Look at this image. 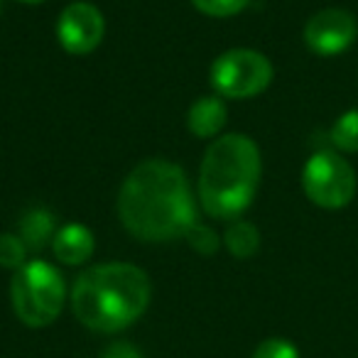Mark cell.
<instances>
[{
    "instance_id": "6da1fadb",
    "label": "cell",
    "mask_w": 358,
    "mask_h": 358,
    "mask_svg": "<svg viewBox=\"0 0 358 358\" xmlns=\"http://www.w3.org/2000/svg\"><path fill=\"white\" fill-rule=\"evenodd\" d=\"M118 216L135 238L150 243L187 238L199 224L185 169L167 159H145L125 177Z\"/></svg>"
},
{
    "instance_id": "7a4b0ae2",
    "label": "cell",
    "mask_w": 358,
    "mask_h": 358,
    "mask_svg": "<svg viewBox=\"0 0 358 358\" xmlns=\"http://www.w3.org/2000/svg\"><path fill=\"white\" fill-rule=\"evenodd\" d=\"M152 285L145 270L130 263H101L84 270L71 287V312L86 329L123 331L145 314Z\"/></svg>"
},
{
    "instance_id": "3957f363",
    "label": "cell",
    "mask_w": 358,
    "mask_h": 358,
    "mask_svg": "<svg viewBox=\"0 0 358 358\" xmlns=\"http://www.w3.org/2000/svg\"><path fill=\"white\" fill-rule=\"evenodd\" d=\"M263 159L248 135H219L206 148L199 169L201 209L214 219H238L255 199Z\"/></svg>"
},
{
    "instance_id": "277c9868",
    "label": "cell",
    "mask_w": 358,
    "mask_h": 358,
    "mask_svg": "<svg viewBox=\"0 0 358 358\" xmlns=\"http://www.w3.org/2000/svg\"><path fill=\"white\" fill-rule=\"evenodd\" d=\"M66 299L62 273L47 260H30L15 270L10 282V302L25 327H50L59 317Z\"/></svg>"
},
{
    "instance_id": "5b68a950",
    "label": "cell",
    "mask_w": 358,
    "mask_h": 358,
    "mask_svg": "<svg viewBox=\"0 0 358 358\" xmlns=\"http://www.w3.org/2000/svg\"><path fill=\"white\" fill-rule=\"evenodd\" d=\"M273 81V64L263 52L229 50L211 64V86L224 99H253L263 94Z\"/></svg>"
},
{
    "instance_id": "8992f818",
    "label": "cell",
    "mask_w": 358,
    "mask_h": 358,
    "mask_svg": "<svg viewBox=\"0 0 358 358\" xmlns=\"http://www.w3.org/2000/svg\"><path fill=\"white\" fill-rule=\"evenodd\" d=\"M302 189L307 199L322 209H343L356 196V172L346 157L322 150L304 164Z\"/></svg>"
},
{
    "instance_id": "52a82bcc",
    "label": "cell",
    "mask_w": 358,
    "mask_h": 358,
    "mask_svg": "<svg viewBox=\"0 0 358 358\" xmlns=\"http://www.w3.org/2000/svg\"><path fill=\"white\" fill-rule=\"evenodd\" d=\"M358 37V20L341 8H327L304 25V45L319 57H336L346 52Z\"/></svg>"
},
{
    "instance_id": "ba28073f",
    "label": "cell",
    "mask_w": 358,
    "mask_h": 358,
    "mask_svg": "<svg viewBox=\"0 0 358 358\" xmlns=\"http://www.w3.org/2000/svg\"><path fill=\"white\" fill-rule=\"evenodd\" d=\"M106 35V20L91 3H69L57 22V40L69 55H91Z\"/></svg>"
},
{
    "instance_id": "9c48e42d",
    "label": "cell",
    "mask_w": 358,
    "mask_h": 358,
    "mask_svg": "<svg viewBox=\"0 0 358 358\" xmlns=\"http://www.w3.org/2000/svg\"><path fill=\"white\" fill-rule=\"evenodd\" d=\"M96 238L89 226L84 224H66L52 238V250L57 260L64 265H81L94 255Z\"/></svg>"
},
{
    "instance_id": "30bf717a",
    "label": "cell",
    "mask_w": 358,
    "mask_h": 358,
    "mask_svg": "<svg viewBox=\"0 0 358 358\" xmlns=\"http://www.w3.org/2000/svg\"><path fill=\"white\" fill-rule=\"evenodd\" d=\"M226 118H229V108H226L221 96H204L189 108L187 115V128L196 138H214L224 130Z\"/></svg>"
},
{
    "instance_id": "8fae6325",
    "label": "cell",
    "mask_w": 358,
    "mask_h": 358,
    "mask_svg": "<svg viewBox=\"0 0 358 358\" xmlns=\"http://www.w3.org/2000/svg\"><path fill=\"white\" fill-rule=\"evenodd\" d=\"M20 238L27 245V250H42L50 238H55V219L47 209L37 206L30 209L20 219Z\"/></svg>"
},
{
    "instance_id": "7c38bea8",
    "label": "cell",
    "mask_w": 358,
    "mask_h": 358,
    "mask_svg": "<svg viewBox=\"0 0 358 358\" xmlns=\"http://www.w3.org/2000/svg\"><path fill=\"white\" fill-rule=\"evenodd\" d=\"M224 245L236 258H250L260 248V234L248 221H234L224 234Z\"/></svg>"
},
{
    "instance_id": "4fadbf2b",
    "label": "cell",
    "mask_w": 358,
    "mask_h": 358,
    "mask_svg": "<svg viewBox=\"0 0 358 358\" xmlns=\"http://www.w3.org/2000/svg\"><path fill=\"white\" fill-rule=\"evenodd\" d=\"M331 143L341 152H358V106L341 115L331 128Z\"/></svg>"
},
{
    "instance_id": "5bb4252c",
    "label": "cell",
    "mask_w": 358,
    "mask_h": 358,
    "mask_svg": "<svg viewBox=\"0 0 358 358\" xmlns=\"http://www.w3.org/2000/svg\"><path fill=\"white\" fill-rule=\"evenodd\" d=\"M27 258V245L22 243L20 236L3 234L0 236V265L10 270H20Z\"/></svg>"
},
{
    "instance_id": "9a60e30c",
    "label": "cell",
    "mask_w": 358,
    "mask_h": 358,
    "mask_svg": "<svg viewBox=\"0 0 358 358\" xmlns=\"http://www.w3.org/2000/svg\"><path fill=\"white\" fill-rule=\"evenodd\" d=\"M250 0H192V6L209 17H234L245 10Z\"/></svg>"
},
{
    "instance_id": "2e32d148",
    "label": "cell",
    "mask_w": 358,
    "mask_h": 358,
    "mask_svg": "<svg viewBox=\"0 0 358 358\" xmlns=\"http://www.w3.org/2000/svg\"><path fill=\"white\" fill-rule=\"evenodd\" d=\"M253 358H299V351L292 341L275 336V338H265L253 351Z\"/></svg>"
},
{
    "instance_id": "e0dca14e",
    "label": "cell",
    "mask_w": 358,
    "mask_h": 358,
    "mask_svg": "<svg viewBox=\"0 0 358 358\" xmlns=\"http://www.w3.org/2000/svg\"><path fill=\"white\" fill-rule=\"evenodd\" d=\"M187 241H189L192 248L199 250L201 255H214L216 250H219V236H216L209 226L201 224V221L187 234Z\"/></svg>"
},
{
    "instance_id": "ac0fdd59",
    "label": "cell",
    "mask_w": 358,
    "mask_h": 358,
    "mask_svg": "<svg viewBox=\"0 0 358 358\" xmlns=\"http://www.w3.org/2000/svg\"><path fill=\"white\" fill-rule=\"evenodd\" d=\"M101 358H145V356L138 351V348L133 346V343L115 341V343H110V346L106 348L103 356H101Z\"/></svg>"
},
{
    "instance_id": "d6986e66",
    "label": "cell",
    "mask_w": 358,
    "mask_h": 358,
    "mask_svg": "<svg viewBox=\"0 0 358 358\" xmlns=\"http://www.w3.org/2000/svg\"><path fill=\"white\" fill-rule=\"evenodd\" d=\"M17 3H27V6H40V3H47V0H17Z\"/></svg>"
}]
</instances>
